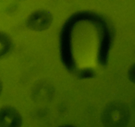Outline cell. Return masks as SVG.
Masks as SVG:
<instances>
[{
    "instance_id": "277c9868",
    "label": "cell",
    "mask_w": 135,
    "mask_h": 127,
    "mask_svg": "<svg viewBox=\"0 0 135 127\" xmlns=\"http://www.w3.org/2000/svg\"><path fill=\"white\" fill-rule=\"evenodd\" d=\"M12 46L10 37L3 32H0V58L5 56L10 51Z\"/></svg>"
},
{
    "instance_id": "5b68a950",
    "label": "cell",
    "mask_w": 135,
    "mask_h": 127,
    "mask_svg": "<svg viewBox=\"0 0 135 127\" xmlns=\"http://www.w3.org/2000/svg\"><path fill=\"white\" fill-rule=\"evenodd\" d=\"M128 76L132 82L135 83V64L131 66L128 71Z\"/></svg>"
},
{
    "instance_id": "6da1fadb",
    "label": "cell",
    "mask_w": 135,
    "mask_h": 127,
    "mask_svg": "<svg viewBox=\"0 0 135 127\" xmlns=\"http://www.w3.org/2000/svg\"><path fill=\"white\" fill-rule=\"evenodd\" d=\"M105 127H126L131 119L129 106L121 101H113L105 106L102 112Z\"/></svg>"
},
{
    "instance_id": "7a4b0ae2",
    "label": "cell",
    "mask_w": 135,
    "mask_h": 127,
    "mask_svg": "<svg viewBox=\"0 0 135 127\" xmlns=\"http://www.w3.org/2000/svg\"><path fill=\"white\" fill-rule=\"evenodd\" d=\"M52 20V15L48 11L38 10L29 16L27 26L32 30L42 31L50 27Z\"/></svg>"
},
{
    "instance_id": "52a82bcc",
    "label": "cell",
    "mask_w": 135,
    "mask_h": 127,
    "mask_svg": "<svg viewBox=\"0 0 135 127\" xmlns=\"http://www.w3.org/2000/svg\"><path fill=\"white\" fill-rule=\"evenodd\" d=\"M61 127H75V126H73L67 125V126H61Z\"/></svg>"
},
{
    "instance_id": "8992f818",
    "label": "cell",
    "mask_w": 135,
    "mask_h": 127,
    "mask_svg": "<svg viewBox=\"0 0 135 127\" xmlns=\"http://www.w3.org/2000/svg\"><path fill=\"white\" fill-rule=\"evenodd\" d=\"M2 89H3V85H2V83H1V80H0V95H1V92H2Z\"/></svg>"
},
{
    "instance_id": "3957f363",
    "label": "cell",
    "mask_w": 135,
    "mask_h": 127,
    "mask_svg": "<svg viewBox=\"0 0 135 127\" xmlns=\"http://www.w3.org/2000/svg\"><path fill=\"white\" fill-rule=\"evenodd\" d=\"M22 116L17 110L10 106L0 108V127H21Z\"/></svg>"
}]
</instances>
